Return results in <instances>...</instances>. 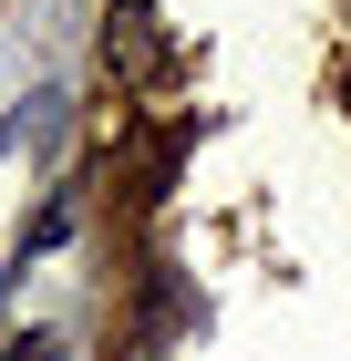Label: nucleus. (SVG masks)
I'll return each mask as SVG.
<instances>
[{"mask_svg": "<svg viewBox=\"0 0 351 361\" xmlns=\"http://www.w3.org/2000/svg\"><path fill=\"white\" fill-rule=\"evenodd\" d=\"M104 62L124 73V83H155V73H165V31H155V11H145V0H114V21H104Z\"/></svg>", "mask_w": 351, "mask_h": 361, "instance_id": "nucleus-1", "label": "nucleus"}, {"mask_svg": "<svg viewBox=\"0 0 351 361\" xmlns=\"http://www.w3.org/2000/svg\"><path fill=\"white\" fill-rule=\"evenodd\" d=\"M11 361H62V341H42V331H31V341H11Z\"/></svg>", "mask_w": 351, "mask_h": 361, "instance_id": "nucleus-2", "label": "nucleus"}]
</instances>
